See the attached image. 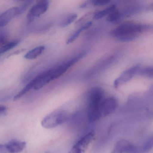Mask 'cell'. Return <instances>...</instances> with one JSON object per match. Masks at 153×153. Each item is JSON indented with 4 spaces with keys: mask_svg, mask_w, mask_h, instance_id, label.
Masks as SVG:
<instances>
[{
    "mask_svg": "<svg viewBox=\"0 0 153 153\" xmlns=\"http://www.w3.org/2000/svg\"><path fill=\"white\" fill-rule=\"evenodd\" d=\"M147 29L148 26L146 25L127 22L112 30L110 35L121 42H129L136 39Z\"/></svg>",
    "mask_w": 153,
    "mask_h": 153,
    "instance_id": "1",
    "label": "cell"
},
{
    "mask_svg": "<svg viewBox=\"0 0 153 153\" xmlns=\"http://www.w3.org/2000/svg\"><path fill=\"white\" fill-rule=\"evenodd\" d=\"M105 98L103 91L99 88H93L88 97V118L90 122L93 123L101 119L100 107Z\"/></svg>",
    "mask_w": 153,
    "mask_h": 153,
    "instance_id": "2",
    "label": "cell"
},
{
    "mask_svg": "<svg viewBox=\"0 0 153 153\" xmlns=\"http://www.w3.org/2000/svg\"><path fill=\"white\" fill-rule=\"evenodd\" d=\"M69 114L65 110H58L45 116L42 121V125L46 128H52L67 121Z\"/></svg>",
    "mask_w": 153,
    "mask_h": 153,
    "instance_id": "3",
    "label": "cell"
},
{
    "mask_svg": "<svg viewBox=\"0 0 153 153\" xmlns=\"http://www.w3.org/2000/svg\"><path fill=\"white\" fill-rule=\"evenodd\" d=\"M95 137V132L94 131L87 133L73 146L68 153H85Z\"/></svg>",
    "mask_w": 153,
    "mask_h": 153,
    "instance_id": "4",
    "label": "cell"
},
{
    "mask_svg": "<svg viewBox=\"0 0 153 153\" xmlns=\"http://www.w3.org/2000/svg\"><path fill=\"white\" fill-rule=\"evenodd\" d=\"M50 6V1L42 0L37 2L31 8L27 15L28 21L32 22L35 19L39 17L47 11Z\"/></svg>",
    "mask_w": 153,
    "mask_h": 153,
    "instance_id": "5",
    "label": "cell"
},
{
    "mask_svg": "<svg viewBox=\"0 0 153 153\" xmlns=\"http://www.w3.org/2000/svg\"><path fill=\"white\" fill-rule=\"evenodd\" d=\"M117 106L118 102L114 97H105L100 105V113L101 118L106 117L113 113Z\"/></svg>",
    "mask_w": 153,
    "mask_h": 153,
    "instance_id": "6",
    "label": "cell"
},
{
    "mask_svg": "<svg viewBox=\"0 0 153 153\" xmlns=\"http://www.w3.org/2000/svg\"><path fill=\"white\" fill-rule=\"evenodd\" d=\"M137 149L135 145L126 140H118L114 146L111 153H136Z\"/></svg>",
    "mask_w": 153,
    "mask_h": 153,
    "instance_id": "7",
    "label": "cell"
},
{
    "mask_svg": "<svg viewBox=\"0 0 153 153\" xmlns=\"http://www.w3.org/2000/svg\"><path fill=\"white\" fill-rule=\"evenodd\" d=\"M140 69L139 65L133 66L127 70L124 71L118 78L114 81V86L116 88L124 83L128 82L130 80L136 73L139 71Z\"/></svg>",
    "mask_w": 153,
    "mask_h": 153,
    "instance_id": "8",
    "label": "cell"
},
{
    "mask_svg": "<svg viewBox=\"0 0 153 153\" xmlns=\"http://www.w3.org/2000/svg\"><path fill=\"white\" fill-rule=\"evenodd\" d=\"M19 15V8H11L0 15V27L6 26L16 16Z\"/></svg>",
    "mask_w": 153,
    "mask_h": 153,
    "instance_id": "9",
    "label": "cell"
},
{
    "mask_svg": "<svg viewBox=\"0 0 153 153\" xmlns=\"http://www.w3.org/2000/svg\"><path fill=\"white\" fill-rule=\"evenodd\" d=\"M8 153H18L23 151L26 146L25 141L12 140L6 143Z\"/></svg>",
    "mask_w": 153,
    "mask_h": 153,
    "instance_id": "10",
    "label": "cell"
},
{
    "mask_svg": "<svg viewBox=\"0 0 153 153\" xmlns=\"http://www.w3.org/2000/svg\"><path fill=\"white\" fill-rule=\"evenodd\" d=\"M45 50L44 46H39L34 48L27 53L25 56V59L28 60H32L36 59L40 56Z\"/></svg>",
    "mask_w": 153,
    "mask_h": 153,
    "instance_id": "11",
    "label": "cell"
},
{
    "mask_svg": "<svg viewBox=\"0 0 153 153\" xmlns=\"http://www.w3.org/2000/svg\"><path fill=\"white\" fill-rule=\"evenodd\" d=\"M92 25V21H88L85 24H84V25L82 26L81 27H79L77 31H76L73 34L71 35V36L69 37L68 39V41L67 42V44L71 43L73 42L80 34L81 33L83 32L84 30L85 29H87L88 27H90Z\"/></svg>",
    "mask_w": 153,
    "mask_h": 153,
    "instance_id": "12",
    "label": "cell"
},
{
    "mask_svg": "<svg viewBox=\"0 0 153 153\" xmlns=\"http://www.w3.org/2000/svg\"><path fill=\"white\" fill-rule=\"evenodd\" d=\"M116 9V6L114 5H111L100 11L96 13L94 16V19H100L105 16H108L113 10Z\"/></svg>",
    "mask_w": 153,
    "mask_h": 153,
    "instance_id": "13",
    "label": "cell"
},
{
    "mask_svg": "<svg viewBox=\"0 0 153 153\" xmlns=\"http://www.w3.org/2000/svg\"><path fill=\"white\" fill-rule=\"evenodd\" d=\"M36 78H35L33 80H32L31 82H29L27 85H26V86H25V87L19 93H18L16 96L14 97V101H16V100H18L19 98L22 97L23 96L25 95V94H26L27 92H29L31 89L34 88Z\"/></svg>",
    "mask_w": 153,
    "mask_h": 153,
    "instance_id": "14",
    "label": "cell"
},
{
    "mask_svg": "<svg viewBox=\"0 0 153 153\" xmlns=\"http://www.w3.org/2000/svg\"><path fill=\"white\" fill-rule=\"evenodd\" d=\"M120 11L115 9L107 16V20L111 23H116L120 19Z\"/></svg>",
    "mask_w": 153,
    "mask_h": 153,
    "instance_id": "15",
    "label": "cell"
},
{
    "mask_svg": "<svg viewBox=\"0 0 153 153\" xmlns=\"http://www.w3.org/2000/svg\"><path fill=\"white\" fill-rule=\"evenodd\" d=\"M77 18V15L76 14H71L68 16L61 24V26L62 27H66L69 25L73 23L76 19Z\"/></svg>",
    "mask_w": 153,
    "mask_h": 153,
    "instance_id": "16",
    "label": "cell"
},
{
    "mask_svg": "<svg viewBox=\"0 0 153 153\" xmlns=\"http://www.w3.org/2000/svg\"><path fill=\"white\" fill-rule=\"evenodd\" d=\"M140 74L143 76L149 78L153 77V68L151 67H146L140 69Z\"/></svg>",
    "mask_w": 153,
    "mask_h": 153,
    "instance_id": "17",
    "label": "cell"
},
{
    "mask_svg": "<svg viewBox=\"0 0 153 153\" xmlns=\"http://www.w3.org/2000/svg\"><path fill=\"white\" fill-rule=\"evenodd\" d=\"M153 137H149L147 140L146 141L143 146V150L145 152H147L153 148Z\"/></svg>",
    "mask_w": 153,
    "mask_h": 153,
    "instance_id": "18",
    "label": "cell"
},
{
    "mask_svg": "<svg viewBox=\"0 0 153 153\" xmlns=\"http://www.w3.org/2000/svg\"><path fill=\"white\" fill-rule=\"evenodd\" d=\"M33 2V1H25L20 7H19V15L23 13L24 11H25V10H26L27 9Z\"/></svg>",
    "mask_w": 153,
    "mask_h": 153,
    "instance_id": "19",
    "label": "cell"
},
{
    "mask_svg": "<svg viewBox=\"0 0 153 153\" xmlns=\"http://www.w3.org/2000/svg\"><path fill=\"white\" fill-rule=\"evenodd\" d=\"M110 1H103V0H97V1H92V3L94 6H102L107 5L109 3Z\"/></svg>",
    "mask_w": 153,
    "mask_h": 153,
    "instance_id": "20",
    "label": "cell"
},
{
    "mask_svg": "<svg viewBox=\"0 0 153 153\" xmlns=\"http://www.w3.org/2000/svg\"><path fill=\"white\" fill-rule=\"evenodd\" d=\"M8 42L7 36L4 35H0V47L3 46Z\"/></svg>",
    "mask_w": 153,
    "mask_h": 153,
    "instance_id": "21",
    "label": "cell"
},
{
    "mask_svg": "<svg viewBox=\"0 0 153 153\" xmlns=\"http://www.w3.org/2000/svg\"><path fill=\"white\" fill-rule=\"evenodd\" d=\"M0 153H8L6 144H0Z\"/></svg>",
    "mask_w": 153,
    "mask_h": 153,
    "instance_id": "22",
    "label": "cell"
},
{
    "mask_svg": "<svg viewBox=\"0 0 153 153\" xmlns=\"http://www.w3.org/2000/svg\"><path fill=\"white\" fill-rule=\"evenodd\" d=\"M6 109H7V108H6V106L0 105V114L6 111Z\"/></svg>",
    "mask_w": 153,
    "mask_h": 153,
    "instance_id": "23",
    "label": "cell"
},
{
    "mask_svg": "<svg viewBox=\"0 0 153 153\" xmlns=\"http://www.w3.org/2000/svg\"><path fill=\"white\" fill-rule=\"evenodd\" d=\"M3 53V52H2V50H1V48H0V55Z\"/></svg>",
    "mask_w": 153,
    "mask_h": 153,
    "instance_id": "24",
    "label": "cell"
}]
</instances>
